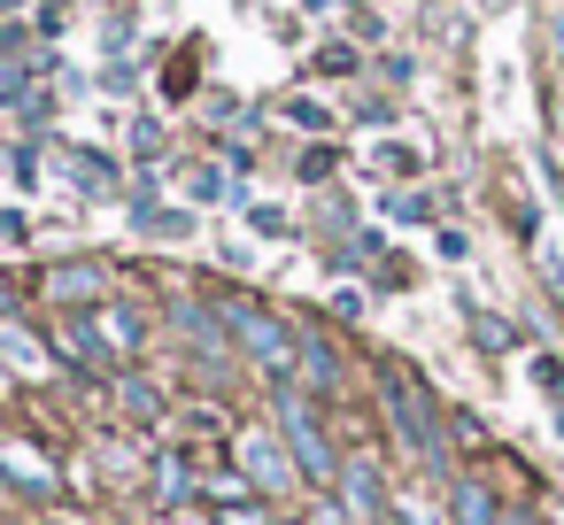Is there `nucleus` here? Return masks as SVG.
Here are the masks:
<instances>
[{"instance_id": "2", "label": "nucleus", "mask_w": 564, "mask_h": 525, "mask_svg": "<svg viewBox=\"0 0 564 525\" xmlns=\"http://www.w3.org/2000/svg\"><path fill=\"white\" fill-rule=\"evenodd\" d=\"M279 433H286V448H294V463H302V479H340V456L325 448V433H317V417H310V402L294 394V386H279Z\"/></svg>"}, {"instance_id": "9", "label": "nucleus", "mask_w": 564, "mask_h": 525, "mask_svg": "<svg viewBox=\"0 0 564 525\" xmlns=\"http://www.w3.org/2000/svg\"><path fill=\"white\" fill-rule=\"evenodd\" d=\"M240 456H248V471H256L263 486H286V456H279L263 433H248V440H240Z\"/></svg>"}, {"instance_id": "15", "label": "nucleus", "mask_w": 564, "mask_h": 525, "mask_svg": "<svg viewBox=\"0 0 564 525\" xmlns=\"http://www.w3.org/2000/svg\"><path fill=\"white\" fill-rule=\"evenodd\" d=\"M348 70H356V47H325L317 55V78H348Z\"/></svg>"}, {"instance_id": "11", "label": "nucleus", "mask_w": 564, "mask_h": 525, "mask_svg": "<svg viewBox=\"0 0 564 525\" xmlns=\"http://www.w3.org/2000/svg\"><path fill=\"white\" fill-rule=\"evenodd\" d=\"M0 463H9V471H17V486H32V494H47V486H55V471H47V463H32V456H24V448H9V440H0Z\"/></svg>"}, {"instance_id": "13", "label": "nucleus", "mask_w": 564, "mask_h": 525, "mask_svg": "<svg viewBox=\"0 0 564 525\" xmlns=\"http://www.w3.org/2000/svg\"><path fill=\"white\" fill-rule=\"evenodd\" d=\"M471 340H479V348H510V325L487 317V309H471Z\"/></svg>"}, {"instance_id": "5", "label": "nucleus", "mask_w": 564, "mask_h": 525, "mask_svg": "<svg viewBox=\"0 0 564 525\" xmlns=\"http://www.w3.org/2000/svg\"><path fill=\"white\" fill-rule=\"evenodd\" d=\"M86 340H101V348H117V356H132V348H140V317H132V309H94V325H86Z\"/></svg>"}, {"instance_id": "6", "label": "nucleus", "mask_w": 564, "mask_h": 525, "mask_svg": "<svg viewBox=\"0 0 564 525\" xmlns=\"http://www.w3.org/2000/svg\"><path fill=\"white\" fill-rule=\"evenodd\" d=\"M63 171H70L86 194H117V163H109V155H94V147H70V155H63Z\"/></svg>"}, {"instance_id": "17", "label": "nucleus", "mask_w": 564, "mask_h": 525, "mask_svg": "<svg viewBox=\"0 0 564 525\" xmlns=\"http://www.w3.org/2000/svg\"><path fill=\"white\" fill-rule=\"evenodd\" d=\"M186 186H194V201H225V178H217V171H194Z\"/></svg>"}, {"instance_id": "10", "label": "nucleus", "mask_w": 564, "mask_h": 525, "mask_svg": "<svg viewBox=\"0 0 564 525\" xmlns=\"http://www.w3.org/2000/svg\"><path fill=\"white\" fill-rule=\"evenodd\" d=\"M456 525H495V502L479 479H456Z\"/></svg>"}, {"instance_id": "4", "label": "nucleus", "mask_w": 564, "mask_h": 525, "mask_svg": "<svg viewBox=\"0 0 564 525\" xmlns=\"http://www.w3.org/2000/svg\"><path fill=\"white\" fill-rule=\"evenodd\" d=\"M340 494H348V510H356L364 525L394 517V502H387V479H379V463H371V456H348V463H340Z\"/></svg>"}, {"instance_id": "3", "label": "nucleus", "mask_w": 564, "mask_h": 525, "mask_svg": "<svg viewBox=\"0 0 564 525\" xmlns=\"http://www.w3.org/2000/svg\"><path fill=\"white\" fill-rule=\"evenodd\" d=\"M225 325H232V340H240V348H248L263 371H286V363L302 356V340H294V332H286L271 309H256V302H232V309H225Z\"/></svg>"}, {"instance_id": "20", "label": "nucleus", "mask_w": 564, "mask_h": 525, "mask_svg": "<svg viewBox=\"0 0 564 525\" xmlns=\"http://www.w3.org/2000/svg\"><path fill=\"white\" fill-rule=\"evenodd\" d=\"M9 9H24V0H0V17H9Z\"/></svg>"}, {"instance_id": "8", "label": "nucleus", "mask_w": 564, "mask_h": 525, "mask_svg": "<svg viewBox=\"0 0 564 525\" xmlns=\"http://www.w3.org/2000/svg\"><path fill=\"white\" fill-rule=\"evenodd\" d=\"M0 356H9L24 379H47V356H40V340H32L24 325H0Z\"/></svg>"}, {"instance_id": "12", "label": "nucleus", "mask_w": 564, "mask_h": 525, "mask_svg": "<svg viewBox=\"0 0 564 525\" xmlns=\"http://www.w3.org/2000/svg\"><path fill=\"white\" fill-rule=\"evenodd\" d=\"M286 124H294V132H333V117H325L317 101H302V94L286 101Z\"/></svg>"}, {"instance_id": "18", "label": "nucleus", "mask_w": 564, "mask_h": 525, "mask_svg": "<svg viewBox=\"0 0 564 525\" xmlns=\"http://www.w3.org/2000/svg\"><path fill=\"white\" fill-rule=\"evenodd\" d=\"M394 525H441V517H433V510L410 494V502H394Z\"/></svg>"}, {"instance_id": "19", "label": "nucleus", "mask_w": 564, "mask_h": 525, "mask_svg": "<svg viewBox=\"0 0 564 525\" xmlns=\"http://www.w3.org/2000/svg\"><path fill=\"white\" fill-rule=\"evenodd\" d=\"M510 525H541V517H533V510H518V517H510Z\"/></svg>"}, {"instance_id": "14", "label": "nucleus", "mask_w": 564, "mask_h": 525, "mask_svg": "<svg viewBox=\"0 0 564 525\" xmlns=\"http://www.w3.org/2000/svg\"><path fill=\"white\" fill-rule=\"evenodd\" d=\"M387 217H402V225H425V217H433V201H425V194H394V201H387Z\"/></svg>"}, {"instance_id": "7", "label": "nucleus", "mask_w": 564, "mask_h": 525, "mask_svg": "<svg viewBox=\"0 0 564 525\" xmlns=\"http://www.w3.org/2000/svg\"><path fill=\"white\" fill-rule=\"evenodd\" d=\"M47 294H55V302H86V294H101V263H63V271H47Z\"/></svg>"}, {"instance_id": "16", "label": "nucleus", "mask_w": 564, "mask_h": 525, "mask_svg": "<svg viewBox=\"0 0 564 525\" xmlns=\"http://www.w3.org/2000/svg\"><path fill=\"white\" fill-rule=\"evenodd\" d=\"M132 86H140L132 63H109V70H101V94H132Z\"/></svg>"}, {"instance_id": "1", "label": "nucleus", "mask_w": 564, "mask_h": 525, "mask_svg": "<svg viewBox=\"0 0 564 525\" xmlns=\"http://www.w3.org/2000/svg\"><path fill=\"white\" fill-rule=\"evenodd\" d=\"M379 394H387V417L402 425V440L425 456V463H441V417H433V402H425V386L402 371V363H379Z\"/></svg>"}]
</instances>
